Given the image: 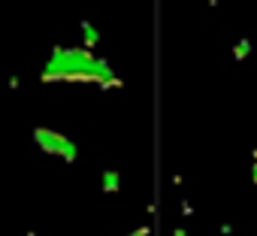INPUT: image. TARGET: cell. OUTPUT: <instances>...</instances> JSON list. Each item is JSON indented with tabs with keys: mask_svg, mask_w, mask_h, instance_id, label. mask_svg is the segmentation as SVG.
Masks as SVG:
<instances>
[{
	"mask_svg": "<svg viewBox=\"0 0 257 236\" xmlns=\"http://www.w3.org/2000/svg\"><path fill=\"white\" fill-rule=\"evenodd\" d=\"M173 236H185V230H176V233H173Z\"/></svg>",
	"mask_w": 257,
	"mask_h": 236,
	"instance_id": "cell-5",
	"label": "cell"
},
{
	"mask_svg": "<svg viewBox=\"0 0 257 236\" xmlns=\"http://www.w3.org/2000/svg\"><path fill=\"white\" fill-rule=\"evenodd\" d=\"M34 140H37V146H40L43 152L61 155L67 164L76 161V146H73L64 134H55V131H49V128H34Z\"/></svg>",
	"mask_w": 257,
	"mask_h": 236,
	"instance_id": "cell-1",
	"label": "cell"
},
{
	"mask_svg": "<svg viewBox=\"0 0 257 236\" xmlns=\"http://www.w3.org/2000/svg\"><path fill=\"white\" fill-rule=\"evenodd\" d=\"M118 170H103V191L106 194H118Z\"/></svg>",
	"mask_w": 257,
	"mask_h": 236,
	"instance_id": "cell-2",
	"label": "cell"
},
{
	"mask_svg": "<svg viewBox=\"0 0 257 236\" xmlns=\"http://www.w3.org/2000/svg\"><path fill=\"white\" fill-rule=\"evenodd\" d=\"M248 52H251V43H248V40H239V46H236V61H242Z\"/></svg>",
	"mask_w": 257,
	"mask_h": 236,
	"instance_id": "cell-4",
	"label": "cell"
},
{
	"mask_svg": "<svg viewBox=\"0 0 257 236\" xmlns=\"http://www.w3.org/2000/svg\"><path fill=\"white\" fill-rule=\"evenodd\" d=\"M254 185H257V164H254Z\"/></svg>",
	"mask_w": 257,
	"mask_h": 236,
	"instance_id": "cell-6",
	"label": "cell"
},
{
	"mask_svg": "<svg viewBox=\"0 0 257 236\" xmlns=\"http://www.w3.org/2000/svg\"><path fill=\"white\" fill-rule=\"evenodd\" d=\"M82 31H85V46H88V49L97 46V31H94V25H91V22H82Z\"/></svg>",
	"mask_w": 257,
	"mask_h": 236,
	"instance_id": "cell-3",
	"label": "cell"
}]
</instances>
